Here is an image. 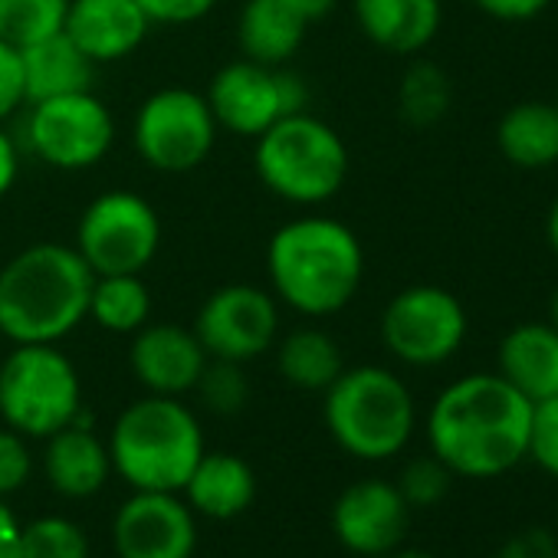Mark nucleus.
<instances>
[{
  "label": "nucleus",
  "mask_w": 558,
  "mask_h": 558,
  "mask_svg": "<svg viewBox=\"0 0 558 558\" xmlns=\"http://www.w3.org/2000/svg\"><path fill=\"white\" fill-rule=\"evenodd\" d=\"M532 401L499 372L450 381L427 411L430 453L463 480H496L529 453Z\"/></svg>",
  "instance_id": "nucleus-1"
},
{
  "label": "nucleus",
  "mask_w": 558,
  "mask_h": 558,
  "mask_svg": "<svg viewBox=\"0 0 558 558\" xmlns=\"http://www.w3.org/2000/svg\"><path fill=\"white\" fill-rule=\"evenodd\" d=\"M266 276L276 303L306 319H326L359 296L365 250L349 223L326 214H303L269 236Z\"/></svg>",
  "instance_id": "nucleus-2"
},
{
  "label": "nucleus",
  "mask_w": 558,
  "mask_h": 558,
  "mask_svg": "<svg viewBox=\"0 0 558 558\" xmlns=\"http://www.w3.org/2000/svg\"><path fill=\"white\" fill-rule=\"evenodd\" d=\"M96 272L73 243H31L0 269V336L14 345H57L89 313Z\"/></svg>",
  "instance_id": "nucleus-3"
},
{
  "label": "nucleus",
  "mask_w": 558,
  "mask_h": 558,
  "mask_svg": "<svg viewBox=\"0 0 558 558\" xmlns=\"http://www.w3.org/2000/svg\"><path fill=\"white\" fill-rule=\"evenodd\" d=\"M106 447L132 489L181 493L204 453V430L181 398L145 395L116 417Z\"/></svg>",
  "instance_id": "nucleus-4"
},
{
  "label": "nucleus",
  "mask_w": 558,
  "mask_h": 558,
  "mask_svg": "<svg viewBox=\"0 0 558 558\" xmlns=\"http://www.w3.org/2000/svg\"><path fill=\"white\" fill-rule=\"evenodd\" d=\"M323 417L332 440L355 460L398 457L417 427V404L411 388L381 365L345 368L323 391Z\"/></svg>",
  "instance_id": "nucleus-5"
},
{
  "label": "nucleus",
  "mask_w": 558,
  "mask_h": 558,
  "mask_svg": "<svg viewBox=\"0 0 558 558\" xmlns=\"http://www.w3.org/2000/svg\"><path fill=\"white\" fill-rule=\"evenodd\" d=\"M253 171L279 201L319 207L349 181V145L319 116L293 112L253 138Z\"/></svg>",
  "instance_id": "nucleus-6"
},
{
  "label": "nucleus",
  "mask_w": 558,
  "mask_h": 558,
  "mask_svg": "<svg viewBox=\"0 0 558 558\" xmlns=\"http://www.w3.org/2000/svg\"><path fill=\"white\" fill-rule=\"evenodd\" d=\"M83 414V381L57 345H14L0 362V417L27 440H47Z\"/></svg>",
  "instance_id": "nucleus-7"
},
{
  "label": "nucleus",
  "mask_w": 558,
  "mask_h": 558,
  "mask_svg": "<svg viewBox=\"0 0 558 558\" xmlns=\"http://www.w3.org/2000/svg\"><path fill=\"white\" fill-rule=\"evenodd\" d=\"M161 217L148 197L116 187L86 204L73 246L96 276L145 272L161 250Z\"/></svg>",
  "instance_id": "nucleus-8"
},
{
  "label": "nucleus",
  "mask_w": 558,
  "mask_h": 558,
  "mask_svg": "<svg viewBox=\"0 0 558 558\" xmlns=\"http://www.w3.org/2000/svg\"><path fill=\"white\" fill-rule=\"evenodd\" d=\"M217 122L204 93L165 86L151 93L132 122L138 158L161 174H187L201 168L217 145Z\"/></svg>",
  "instance_id": "nucleus-9"
},
{
  "label": "nucleus",
  "mask_w": 558,
  "mask_h": 558,
  "mask_svg": "<svg viewBox=\"0 0 558 558\" xmlns=\"http://www.w3.org/2000/svg\"><path fill=\"white\" fill-rule=\"evenodd\" d=\"M385 349L411 368L450 362L470 332L466 306L444 287L417 283L391 296L378 323Z\"/></svg>",
  "instance_id": "nucleus-10"
},
{
  "label": "nucleus",
  "mask_w": 558,
  "mask_h": 558,
  "mask_svg": "<svg viewBox=\"0 0 558 558\" xmlns=\"http://www.w3.org/2000/svg\"><path fill=\"white\" fill-rule=\"evenodd\" d=\"M204 99L214 112L217 129L256 138L283 116L306 112L310 89L296 73L240 57L233 63H223L210 76Z\"/></svg>",
  "instance_id": "nucleus-11"
},
{
  "label": "nucleus",
  "mask_w": 558,
  "mask_h": 558,
  "mask_svg": "<svg viewBox=\"0 0 558 558\" xmlns=\"http://www.w3.org/2000/svg\"><path fill=\"white\" fill-rule=\"evenodd\" d=\"M27 145L57 171H86L112 151L116 122L93 89L40 99L27 106Z\"/></svg>",
  "instance_id": "nucleus-12"
},
{
  "label": "nucleus",
  "mask_w": 558,
  "mask_h": 558,
  "mask_svg": "<svg viewBox=\"0 0 558 558\" xmlns=\"http://www.w3.org/2000/svg\"><path fill=\"white\" fill-rule=\"evenodd\" d=\"M191 329L207 359L246 365L272 349L279 332V303L263 287L227 283L207 293Z\"/></svg>",
  "instance_id": "nucleus-13"
},
{
  "label": "nucleus",
  "mask_w": 558,
  "mask_h": 558,
  "mask_svg": "<svg viewBox=\"0 0 558 558\" xmlns=\"http://www.w3.org/2000/svg\"><path fill=\"white\" fill-rule=\"evenodd\" d=\"M112 545L119 558H194V509L178 493L135 489L116 512Z\"/></svg>",
  "instance_id": "nucleus-14"
},
{
  "label": "nucleus",
  "mask_w": 558,
  "mask_h": 558,
  "mask_svg": "<svg viewBox=\"0 0 558 558\" xmlns=\"http://www.w3.org/2000/svg\"><path fill=\"white\" fill-rule=\"evenodd\" d=\"M411 522V506L391 480H359L345 486L332 506V532L336 538L362 555L378 558L401 545Z\"/></svg>",
  "instance_id": "nucleus-15"
},
{
  "label": "nucleus",
  "mask_w": 558,
  "mask_h": 558,
  "mask_svg": "<svg viewBox=\"0 0 558 558\" xmlns=\"http://www.w3.org/2000/svg\"><path fill=\"white\" fill-rule=\"evenodd\" d=\"M207 352L194 329L178 323H145L129 345V368L148 395L181 398L194 391Z\"/></svg>",
  "instance_id": "nucleus-16"
},
{
  "label": "nucleus",
  "mask_w": 558,
  "mask_h": 558,
  "mask_svg": "<svg viewBox=\"0 0 558 558\" xmlns=\"http://www.w3.org/2000/svg\"><path fill=\"white\" fill-rule=\"evenodd\" d=\"M63 34L89 63L129 60L151 34V21L135 0H70Z\"/></svg>",
  "instance_id": "nucleus-17"
},
{
  "label": "nucleus",
  "mask_w": 558,
  "mask_h": 558,
  "mask_svg": "<svg viewBox=\"0 0 558 558\" xmlns=\"http://www.w3.org/2000/svg\"><path fill=\"white\" fill-rule=\"evenodd\" d=\"M352 14L365 40L398 57L427 50L444 24L440 0H352Z\"/></svg>",
  "instance_id": "nucleus-18"
},
{
  "label": "nucleus",
  "mask_w": 558,
  "mask_h": 558,
  "mask_svg": "<svg viewBox=\"0 0 558 558\" xmlns=\"http://www.w3.org/2000/svg\"><path fill=\"white\" fill-rule=\"evenodd\" d=\"M44 473L66 499H89L106 486L112 473L109 447L89 424H83V414L70 427L47 437Z\"/></svg>",
  "instance_id": "nucleus-19"
},
{
  "label": "nucleus",
  "mask_w": 558,
  "mask_h": 558,
  "mask_svg": "<svg viewBox=\"0 0 558 558\" xmlns=\"http://www.w3.org/2000/svg\"><path fill=\"white\" fill-rule=\"evenodd\" d=\"M310 27L300 0H246L236 17V47L253 63L283 66L303 47Z\"/></svg>",
  "instance_id": "nucleus-20"
},
{
  "label": "nucleus",
  "mask_w": 558,
  "mask_h": 558,
  "mask_svg": "<svg viewBox=\"0 0 558 558\" xmlns=\"http://www.w3.org/2000/svg\"><path fill=\"white\" fill-rule=\"evenodd\" d=\"M496 372L532 404L558 395V329L551 323L512 326L496 352Z\"/></svg>",
  "instance_id": "nucleus-21"
},
{
  "label": "nucleus",
  "mask_w": 558,
  "mask_h": 558,
  "mask_svg": "<svg viewBox=\"0 0 558 558\" xmlns=\"http://www.w3.org/2000/svg\"><path fill=\"white\" fill-rule=\"evenodd\" d=\"M499 155L522 171H545L558 165V106L542 99L515 102L496 125Z\"/></svg>",
  "instance_id": "nucleus-22"
},
{
  "label": "nucleus",
  "mask_w": 558,
  "mask_h": 558,
  "mask_svg": "<svg viewBox=\"0 0 558 558\" xmlns=\"http://www.w3.org/2000/svg\"><path fill=\"white\" fill-rule=\"evenodd\" d=\"M187 506L207 519H233L256 496V476L250 463L236 453H201L184 489Z\"/></svg>",
  "instance_id": "nucleus-23"
},
{
  "label": "nucleus",
  "mask_w": 558,
  "mask_h": 558,
  "mask_svg": "<svg viewBox=\"0 0 558 558\" xmlns=\"http://www.w3.org/2000/svg\"><path fill=\"white\" fill-rule=\"evenodd\" d=\"M24 57V83H27V106L66 93L93 89L96 63L83 57V50L66 37L53 34L21 50Z\"/></svg>",
  "instance_id": "nucleus-24"
},
{
  "label": "nucleus",
  "mask_w": 558,
  "mask_h": 558,
  "mask_svg": "<svg viewBox=\"0 0 558 558\" xmlns=\"http://www.w3.org/2000/svg\"><path fill=\"white\" fill-rule=\"evenodd\" d=\"M276 368L300 391H326L345 372V355L326 329L303 326L279 342Z\"/></svg>",
  "instance_id": "nucleus-25"
},
{
  "label": "nucleus",
  "mask_w": 558,
  "mask_h": 558,
  "mask_svg": "<svg viewBox=\"0 0 558 558\" xmlns=\"http://www.w3.org/2000/svg\"><path fill=\"white\" fill-rule=\"evenodd\" d=\"M86 319L116 336H135L145 323H151V293L142 272L96 276Z\"/></svg>",
  "instance_id": "nucleus-26"
},
{
  "label": "nucleus",
  "mask_w": 558,
  "mask_h": 558,
  "mask_svg": "<svg viewBox=\"0 0 558 558\" xmlns=\"http://www.w3.org/2000/svg\"><path fill=\"white\" fill-rule=\"evenodd\" d=\"M450 106H453V86L437 63L417 60L404 70L398 86V112L408 125L430 129L447 119Z\"/></svg>",
  "instance_id": "nucleus-27"
},
{
  "label": "nucleus",
  "mask_w": 558,
  "mask_h": 558,
  "mask_svg": "<svg viewBox=\"0 0 558 558\" xmlns=\"http://www.w3.org/2000/svg\"><path fill=\"white\" fill-rule=\"evenodd\" d=\"M70 0H0V40L17 50L63 34Z\"/></svg>",
  "instance_id": "nucleus-28"
},
{
  "label": "nucleus",
  "mask_w": 558,
  "mask_h": 558,
  "mask_svg": "<svg viewBox=\"0 0 558 558\" xmlns=\"http://www.w3.org/2000/svg\"><path fill=\"white\" fill-rule=\"evenodd\" d=\"M21 558H89V535L63 515H40L21 525Z\"/></svg>",
  "instance_id": "nucleus-29"
},
{
  "label": "nucleus",
  "mask_w": 558,
  "mask_h": 558,
  "mask_svg": "<svg viewBox=\"0 0 558 558\" xmlns=\"http://www.w3.org/2000/svg\"><path fill=\"white\" fill-rule=\"evenodd\" d=\"M194 391L201 395V404L220 417L243 411L250 401V381L243 375V365L223 362V359H207Z\"/></svg>",
  "instance_id": "nucleus-30"
},
{
  "label": "nucleus",
  "mask_w": 558,
  "mask_h": 558,
  "mask_svg": "<svg viewBox=\"0 0 558 558\" xmlns=\"http://www.w3.org/2000/svg\"><path fill=\"white\" fill-rule=\"evenodd\" d=\"M450 480H453V473H450L434 453H427V457L408 460L395 486L401 489V496H404V502H408L411 509H414V506L424 509V506H437V502L447 496Z\"/></svg>",
  "instance_id": "nucleus-31"
},
{
  "label": "nucleus",
  "mask_w": 558,
  "mask_h": 558,
  "mask_svg": "<svg viewBox=\"0 0 558 558\" xmlns=\"http://www.w3.org/2000/svg\"><path fill=\"white\" fill-rule=\"evenodd\" d=\"M529 460L542 466L548 476L558 480V395L532 404V424H529Z\"/></svg>",
  "instance_id": "nucleus-32"
},
{
  "label": "nucleus",
  "mask_w": 558,
  "mask_h": 558,
  "mask_svg": "<svg viewBox=\"0 0 558 558\" xmlns=\"http://www.w3.org/2000/svg\"><path fill=\"white\" fill-rule=\"evenodd\" d=\"M31 473H34V457L27 437L11 427H0V499L24 489Z\"/></svg>",
  "instance_id": "nucleus-33"
},
{
  "label": "nucleus",
  "mask_w": 558,
  "mask_h": 558,
  "mask_svg": "<svg viewBox=\"0 0 558 558\" xmlns=\"http://www.w3.org/2000/svg\"><path fill=\"white\" fill-rule=\"evenodd\" d=\"M24 106H27L24 57L14 44L0 40V125H4Z\"/></svg>",
  "instance_id": "nucleus-34"
},
{
  "label": "nucleus",
  "mask_w": 558,
  "mask_h": 558,
  "mask_svg": "<svg viewBox=\"0 0 558 558\" xmlns=\"http://www.w3.org/2000/svg\"><path fill=\"white\" fill-rule=\"evenodd\" d=\"M135 4L145 11L151 27H184L204 21L217 0H135Z\"/></svg>",
  "instance_id": "nucleus-35"
},
{
  "label": "nucleus",
  "mask_w": 558,
  "mask_h": 558,
  "mask_svg": "<svg viewBox=\"0 0 558 558\" xmlns=\"http://www.w3.org/2000/svg\"><path fill=\"white\" fill-rule=\"evenodd\" d=\"M493 558H558V535L548 529H522L509 535Z\"/></svg>",
  "instance_id": "nucleus-36"
},
{
  "label": "nucleus",
  "mask_w": 558,
  "mask_h": 558,
  "mask_svg": "<svg viewBox=\"0 0 558 558\" xmlns=\"http://www.w3.org/2000/svg\"><path fill=\"white\" fill-rule=\"evenodd\" d=\"M470 4L502 24H525L535 21L538 14H545L551 8V0H470Z\"/></svg>",
  "instance_id": "nucleus-37"
},
{
  "label": "nucleus",
  "mask_w": 558,
  "mask_h": 558,
  "mask_svg": "<svg viewBox=\"0 0 558 558\" xmlns=\"http://www.w3.org/2000/svg\"><path fill=\"white\" fill-rule=\"evenodd\" d=\"M17 174H21L17 142L4 132V125H0V197L11 194V187L17 184Z\"/></svg>",
  "instance_id": "nucleus-38"
},
{
  "label": "nucleus",
  "mask_w": 558,
  "mask_h": 558,
  "mask_svg": "<svg viewBox=\"0 0 558 558\" xmlns=\"http://www.w3.org/2000/svg\"><path fill=\"white\" fill-rule=\"evenodd\" d=\"M0 558H21V522L8 499H0Z\"/></svg>",
  "instance_id": "nucleus-39"
},
{
  "label": "nucleus",
  "mask_w": 558,
  "mask_h": 558,
  "mask_svg": "<svg viewBox=\"0 0 558 558\" xmlns=\"http://www.w3.org/2000/svg\"><path fill=\"white\" fill-rule=\"evenodd\" d=\"M336 4L339 0H300V8H303V14L313 21V24H319V21H326L332 11H336Z\"/></svg>",
  "instance_id": "nucleus-40"
},
{
  "label": "nucleus",
  "mask_w": 558,
  "mask_h": 558,
  "mask_svg": "<svg viewBox=\"0 0 558 558\" xmlns=\"http://www.w3.org/2000/svg\"><path fill=\"white\" fill-rule=\"evenodd\" d=\"M545 240H548L551 253L558 256V197L551 201V207H548V217H545Z\"/></svg>",
  "instance_id": "nucleus-41"
},
{
  "label": "nucleus",
  "mask_w": 558,
  "mask_h": 558,
  "mask_svg": "<svg viewBox=\"0 0 558 558\" xmlns=\"http://www.w3.org/2000/svg\"><path fill=\"white\" fill-rule=\"evenodd\" d=\"M378 558H434V555H427V551H417V548H391V551H385V555H378Z\"/></svg>",
  "instance_id": "nucleus-42"
},
{
  "label": "nucleus",
  "mask_w": 558,
  "mask_h": 558,
  "mask_svg": "<svg viewBox=\"0 0 558 558\" xmlns=\"http://www.w3.org/2000/svg\"><path fill=\"white\" fill-rule=\"evenodd\" d=\"M548 323L558 329V287H555V293H551V300H548Z\"/></svg>",
  "instance_id": "nucleus-43"
},
{
  "label": "nucleus",
  "mask_w": 558,
  "mask_h": 558,
  "mask_svg": "<svg viewBox=\"0 0 558 558\" xmlns=\"http://www.w3.org/2000/svg\"><path fill=\"white\" fill-rule=\"evenodd\" d=\"M555 106H558V96H555Z\"/></svg>",
  "instance_id": "nucleus-44"
}]
</instances>
